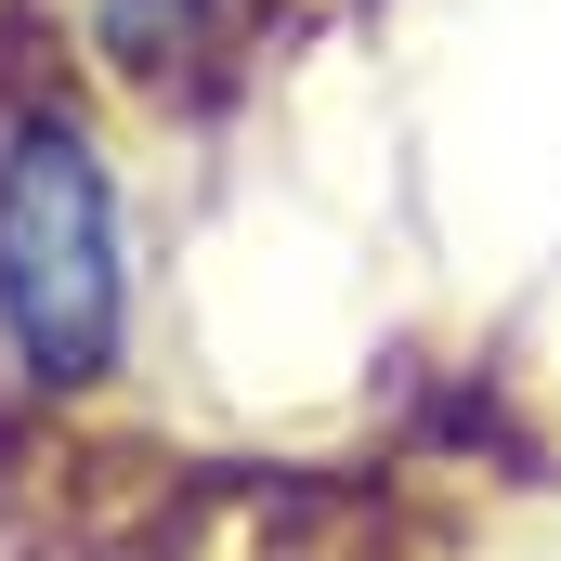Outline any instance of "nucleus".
<instances>
[{"mask_svg": "<svg viewBox=\"0 0 561 561\" xmlns=\"http://www.w3.org/2000/svg\"><path fill=\"white\" fill-rule=\"evenodd\" d=\"M0 327L39 379H92L118 353V196L79 131L0 144Z\"/></svg>", "mask_w": 561, "mask_h": 561, "instance_id": "f257e3e1", "label": "nucleus"}, {"mask_svg": "<svg viewBox=\"0 0 561 561\" xmlns=\"http://www.w3.org/2000/svg\"><path fill=\"white\" fill-rule=\"evenodd\" d=\"M196 13H209V0H105V26H118L131 53H157V39H183Z\"/></svg>", "mask_w": 561, "mask_h": 561, "instance_id": "f03ea898", "label": "nucleus"}]
</instances>
